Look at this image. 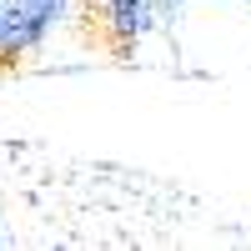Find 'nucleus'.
<instances>
[{"mask_svg": "<svg viewBox=\"0 0 251 251\" xmlns=\"http://www.w3.org/2000/svg\"><path fill=\"white\" fill-rule=\"evenodd\" d=\"M241 5H251V0H241Z\"/></svg>", "mask_w": 251, "mask_h": 251, "instance_id": "2", "label": "nucleus"}, {"mask_svg": "<svg viewBox=\"0 0 251 251\" xmlns=\"http://www.w3.org/2000/svg\"><path fill=\"white\" fill-rule=\"evenodd\" d=\"M91 5H100V20H106V35H111V46L116 55H136V46L151 30H161V10H156V0H91Z\"/></svg>", "mask_w": 251, "mask_h": 251, "instance_id": "1", "label": "nucleus"}]
</instances>
